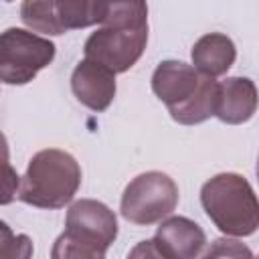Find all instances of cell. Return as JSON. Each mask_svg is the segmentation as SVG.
Listing matches in <instances>:
<instances>
[{
    "label": "cell",
    "instance_id": "1",
    "mask_svg": "<svg viewBox=\"0 0 259 259\" xmlns=\"http://www.w3.org/2000/svg\"><path fill=\"white\" fill-rule=\"evenodd\" d=\"M103 26L85 40V59L115 73L127 71L148 42V6L144 2L107 4Z\"/></svg>",
    "mask_w": 259,
    "mask_h": 259
},
{
    "label": "cell",
    "instance_id": "2",
    "mask_svg": "<svg viewBox=\"0 0 259 259\" xmlns=\"http://www.w3.org/2000/svg\"><path fill=\"white\" fill-rule=\"evenodd\" d=\"M200 202L217 229L229 237L253 235L259 227L257 196L241 174L223 172L200 188Z\"/></svg>",
    "mask_w": 259,
    "mask_h": 259
},
{
    "label": "cell",
    "instance_id": "3",
    "mask_svg": "<svg viewBox=\"0 0 259 259\" xmlns=\"http://www.w3.org/2000/svg\"><path fill=\"white\" fill-rule=\"evenodd\" d=\"M81 184L77 160L63 150H40L28 162L20 180L18 198L38 208H61L73 200Z\"/></svg>",
    "mask_w": 259,
    "mask_h": 259
},
{
    "label": "cell",
    "instance_id": "4",
    "mask_svg": "<svg viewBox=\"0 0 259 259\" xmlns=\"http://www.w3.org/2000/svg\"><path fill=\"white\" fill-rule=\"evenodd\" d=\"M178 204L176 182L158 170L136 176L123 190L121 217L134 225H154L172 214Z\"/></svg>",
    "mask_w": 259,
    "mask_h": 259
},
{
    "label": "cell",
    "instance_id": "5",
    "mask_svg": "<svg viewBox=\"0 0 259 259\" xmlns=\"http://www.w3.org/2000/svg\"><path fill=\"white\" fill-rule=\"evenodd\" d=\"M55 57V45L22 28L0 32V81L6 85H24L32 81Z\"/></svg>",
    "mask_w": 259,
    "mask_h": 259
},
{
    "label": "cell",
    "instance_id": "6",
    "mask_svg": "<svg viewBox=\"0 0 259 259\" xmlns=\"http://www.w3.org/2000/svg\"><path fill=\"white\" fill-rule=\"evenodd\" d=\"M69 233L91 241L107 251V247L117 237V221L113 210L93 198H81L71 204L67 210V229Z\"/></svg>",
    "mask_w": 259,
    "mask_h": 259
},
{
    "label": "cell",
    "instance_id": "7",
    "mask_svg": "<svg viewBox=\"0 0 259 259\" xmlns=\"http://www.w3.org/2000/svg\"><path fill=\"white\" fill-rule=\"evenodd\" d=\"M152 241L166 259H198L206 245V235L186 217H168L160 223Z\"/></svg>",
    "mask_w": 259,
    "mask_h": 259
},
{
    "label": "cell",
    "instance_id": "8",
    "mask_svg": "<svg viewBox=\"0 0 259 259\" xmlns=\"http://www.w3.org/2000/svg\"><path fill=\"white\" fill-rule=\"evenodd\" d=\"M75 97L93 111H105L115 97V75L101 65L83 59L71 75Z\"/></svg>",
    "mask_w": 259,
    "mask_h": 259
},
{
    "label": "cell",
    "instance_id": "9",
    "mask_svg": "<svg viewBox=\"0 0 259 259\" xmlns=\"http://www.w3.org/2000/svg\"><path fill=\"white\" fill-rule=\"evenodd\" d=\"M202 75L182 61H164L156 67L152 75V89L158 95L160 101H164L170 107H176L190 99L198 85Z\"/></svg>",
    "mask_w": 259,
    "mask_h": 259
},
{
    "label": "cell",
    "instance_id": "10",
    "mask_svg": "<svg viewBox=\"0 0 259 259\" xmlns=\"http://www.w3.org/2000/svg\"><path fill=\"white\" fill-rule=\"evenodd\" d=\"M257 109V89L247 77H229L219 83V99L214 115L231 125L245 123Z\"/></svg>",
    "mask_w": 259,
    "mask_h": 259
},
{
    "label": "cell",
    "instance_id": "11",
    "mask_svg": "<svg viewBox=\"0 0 259 259\" xmlns=\"http://www.w3.org/2000/svg\"><path fill=\"white\" fill-rule=\"evenodd\" d=\"M235 57H237V51H235L233 40L221 32L204 34L192 47L194 69L200 75L210 77V79L225 75L235 63Z\"/></svg>",
    "mask_w": 259,
    "mask_h": 259
},
{
    "label": "cell",
    "instance_id": "12",
    "mask_svg": "<svg viewBox=\"0 0 259 259\" xmlns=\"http://www.w3.org/2000/svg\"><path fill=\"white\" fill-rule=\"evenodd\" d=\"M217 99H219V83L214 79L202 75L196 93L190 99H186L184 103L170 107L168 111L174 121H178L182 125H194V123H200V121L208 119L210 115H214Z\"/></svg>",
    "mask_w": 259,
    "mask_h": 259
},
{
    "label": "cell",
    "instance_id": "13",
    "mask_svg": "<svg viewBox=\"0 0 259 259\" xmlns=\"http://www.w3.org/2000/svg\"><path fill=\"white\" fill-rule=\"evenodd\" d=\"M107 4L103 2H55V14L63 32L103 22Z\"/></svg>",
    "mask_w": 259,
    "mask_h": 259
},
{
    "label": "cell",
    "instance_id": "14",
    "mask_svg": "<svg viewBox=\"0 0 259 259\" xmlns=\"http://www.w3.org/2000/svg\"><path fill=\"white\" fill-rule=\"evenodd\" d=\"M20 18L22 22L42 34H63V28L57 20L55 14V2H36V0H28L22 2L20 6Z\"/></svg>",
    "mask_w": 259,
    "mask_h": 259
},
{
    "label": "cell",
    "instance_id": "15",
    "mask_svg": "<svg viewBox=\"0 0 259 259\" xmlns=\"http://www.w3.org/2000/svg\"><path fill=\"white\" fill-rule=\"evenodd\" d=\"M51 259H105V249L65 231L53 243Z\"/></svg>",
    "mask_w": 259,
    "mask_h": 259
},
{
    "label": "cell",
    "instance_id": "16",
    "mask_svg": "<svg viewBox=\"0 0 259 259\" xmlns=\"http://www.w3.org/2000/svg\"><path fill=\"white\" fill-rule=\"evenodd\" d=\"M202 259H253V253L245 243L225 237L217 239L202 255Z\"/></svg>",
    "mask_w": 259,
    "mask_h": 259
},
{
    "label": "cell",
    "instance_id": "17",
    "mask_svg": "<svg viewBox=\"0 0 259 259\" xmlns=\"http://www.w3.org/2000/svg\"><path fill=\"white\" fill-rule=\"evenodd\" d=\"M32 241L28 235H6L0 239V259H30Z\"/></svg>",
    "mask_w": 259,
    "mask_h": 259
},
{
    "label": "cell",
    "instance_id": "18",
    "mask_svg": "<svg viewBox=\"0 0 259 259\" xmlns=\"http://www.w3.org/2000/svg\"><path fill=\"white\" fill-rule=\"evenodd\" d=\"M20 178L8 162H0V204H10L18 196Z\"/></svg>",
    "mask_w": 259,
    "mask_h": 259
},
{
    "label": "cell",
    "instance_id": "19",
    "mask_svg": "<svg viewBox=\"0 0 259 259\" xmlns=\"http://www.w3.org/2000/svg\"><path fill=\"white\" fill-rule=\"evenodd\" d=\"M127 259H166V257L158 251V247H156L154 241L150 239V241H142V243H138V245L130 251Z\"/></svg>",
    "mask_w": 259,
    "mask_h": 259
},
{
    "label": "cell",
    "instance_id": "20",
    "mask_svg": "<svg viewBox=\"0 0 259 259\" xmlns=\"http://www.w3.org/2000/svg\"><path fill=\"white\" fill-rule=\"evenodd\" d=\"M10 154H8V142L4 138V134L0 132V162H8Z\"/></svg>",
    "mask_w": 259,
    "mask_h": 259
},
{
    "label": "cell",
    "instance_id": "21",
    "mask_svg": "<svg viewBox=\"0 0 259 259\" xmlns=\"http://www.w3.org/2000/svg\"><path fill=\"white\" fill-rule=\"evenodd\" d=\"M10 233H12V229H10L6 223H2V221H0V239H2V237H6V235H10Z\"/></svg>",
    "mask_w": 259,
    "mask_h": 259
}]
</instances>
